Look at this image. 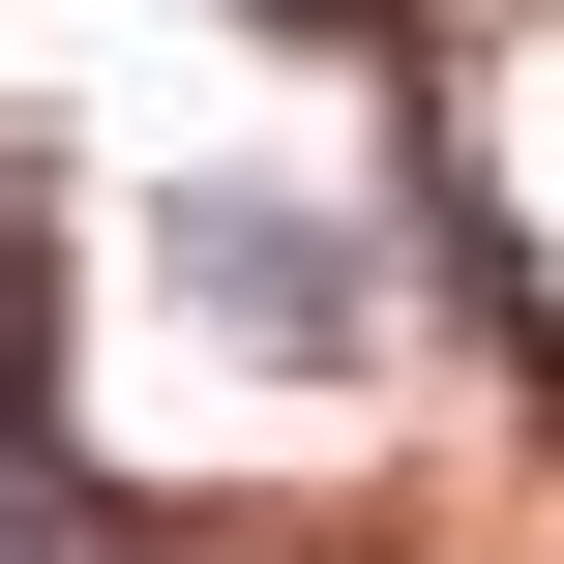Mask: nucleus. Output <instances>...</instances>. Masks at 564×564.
Returning a JSON list of instances; mask_svg holds the SVG:
<instances>
[{"mask_svg":"<svg viewBox=\"0 0 564 564\" xmlns=\"http://www.w3.org/2000/svg\"><path fill=\"white\" fill-rule=\"evenodd\" d=\"M178 297H208V327H268V357H357V268H327L297 208H238V178L178 208Z\"/></svg>","mask_w":564,"mask_h":564,"instance_id":"f257e3e1","label":"nucleus"}]
</instances>
